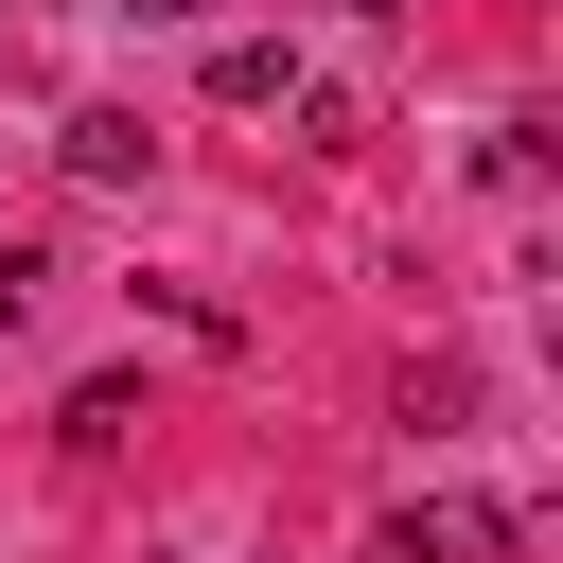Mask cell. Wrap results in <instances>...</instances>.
Listing matches in <instances>:
<instances>
[{"label":"cell","instance_id":"obj_1","mask_svg":"<svg viewBox=\"0 0 563 563\" xmlns=\"http://www.w3.org/2000/svg\"><path fill=\"white\" fill-rule=\"evenodd\" d=\"M387 563H528V510H510V493H422V510L387 528Z\"/></svg>","mask_w":563,"mask_h":563},{"label":"cell","instance_id":"obj_2","mask_svg":"<svg viewBox=\"0 0 563 563\" xmlns=\"http://www.w3.org/2000/svg\"><path fill=\"white\" fill-rule=\"evenodd\" d=\"M53 158H70L88 194H141V176H158V123H141V106H70V123H53Z\"/></svg>","mask_w":563,"mask_h":563},{"label":"cell","instance_id":"obj_3","mask_svg":"<svg viewBox=\"0 0 563 563\" xmlns=\"http://www.w3.org/2000/svg\"><path fill=\"white\" fill-rule=\"evenodd\" d=\"M211 106H299V35H211Z\"/></svg>","mask_w":563,"mask_h":563},{"label":"cell","instance_id":"obj_4","mask_svg":"<svg viewBox=\"0 0 563 563\" xmlns=\"http://www.w3.org/2000/svg\"><path fill=\"white\" fill-rule=\"evenodd\" d=\"M106 18H211V0H106Z\"/></svg>","mask_w":563,"mask_h":563}]
</instances>
